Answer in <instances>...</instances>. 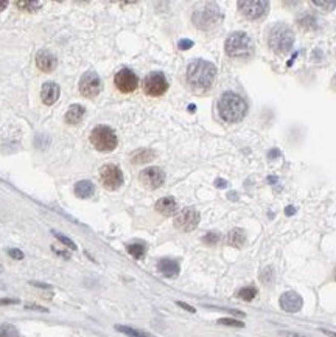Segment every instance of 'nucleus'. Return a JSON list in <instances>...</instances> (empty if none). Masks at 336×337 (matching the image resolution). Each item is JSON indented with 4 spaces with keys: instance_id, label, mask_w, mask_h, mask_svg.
<instances>
[{
    "instance_id": "obj_1",
    "label": "nucleus",
    "mask_w": 336,
    "mask_h": 337,
    "mask_svg": "<svg viewBox=\"0 0 336 337\" xmlns=\"http://www.w3.org/2000/svg\"><path fill=\"white\" fill-rule=\"evenodd\" d=\"M216 77V68L212 62L204 59L193 61L187 68V81L189 84L199 92H206L212 87Z\"/></svg>"
},
{
    "instance_id": "obj_2",
    "label": "nucleus",
    "mask_w": 336,
    "mask_h": 337,
    "mask_svg": "<svg viewBox=\"0 0 336 337\" xmlns=\"http://www.w3.org/2000/svg\"><path fill=\"white\" fill-rule=\"evenodd\" d=\"M246 110H248V106L244 100L234 92L222 93V97L218 101V112L221 118L231 123L243 120L246 115Z\"/></svg>"
},
{
    "instance_id": "obj_3",
    "label": "nucleus",
    "mask_w": 336,
    "mask_h": 337,
    "mask_svg": "<svg viewBox=\"0 0 336 337\" xmlns=\"http://www.w3.org/2000/svg\"><path fill=\"white\" fill-rule=\"evenodd\" d=\"M268 44H270L271 50L279 53V55L288 53L293 49V44H294V33H293V30L288 25H285V23H277L270 31Z\"/></svg>"
},
{
    "instance_id": "obj_4",
    "label": "nucleus",
    "mask_w": 336,
    "mask_h": 337,
    "mask_svg": "<svg viewBox=\"0 0 336 337\" xmlns=\"http://www.w3.org/2000/svg\"><path fill=\"white\" fill-rule=\"evenodd\" d=\"M91 143L100 153H110L117 148V135L109 126H97L91 132Z\"/></svg>"
},
{
    "instance_id": "obj_5",
    "label": "nucleus",
    "mask_w": 336,
    "mask_h": 337,
    "mask_svg": "<svg viewBox=\"0 0 336 337\" xmlns=\"http://www.w3.org/2000/svg\"><path fill=\"white\" fill-rule=\"evenodd\" d=\"M252 41L246 33H232L226 41V53L231 58H248L252 55Z\"/></svg>"
},
{
    "instance_id": "obj_6",
    "label": "nucleus",
    "mask_w": 336,
    "mask_h": 337,
    "mask_svg": "<svg viewBox=\"0 0 336 337\" xmlns=\"http://www.w3.org/2000/svg\"><path fill=\"white\" fill-rule=\"evenodd\" d=\"M193 23L201 28V30H210L213 28L219 20H221V14L216 5L213 4H206L201 8H196L193 13Z\"/></svg>"
},
{
    "instance_id": "obj_7",
    "label": "nucleus",
    "mask_w": 336,
    "mask_h": 337,
    "mask_svg": "<svg viewBox=\"0 0 336 337\" xmlns=\"http://www.w3.org/2000/svg\"><path fill=\"white\" fill-rule=\"evenodd\" d=\"M143 90L149 97H161L168 90V81L162 71H151L143 81Z\"/></svg>"
},
{
    "instance_id": "obj_8",
    "label": "nucleus",
    "mask_w": 336,
    "mask_h": 337,
    "mask_svg": "<svg viewBox=\"0 0 336 337\" xmlns=\"http://www.w3.org/2000/svg\"><path fill=\"white\" fill-rule=\"evenodd\" d=\"M100 179H101V183L106 190H119L122 183H123V174H122V170L114 165V163H107L104 166H101L100 170Z\"/></svg>"
},
{
    "instance_id": "obj_9",
    "label": "nucleus",
    "mask_w": 336,
    "mask_h": 337,
    "mask_svg": "<svg viewBox=\"0 0 336 337\" xmlns=\"http://www.w3.org/2000/svg\"><path fill=\"white\" fill-rule=\"evenodd\" d=\"M238 8L244 17L255 20V19L263 17L268 13L270 4L266 2V0H240Z\"/></svg>"
},
{
    "instance_id": "obj_10",
    "label": "nucleus",
    "mask_w": 336,
    "mask_h": 337,
    "mask_svg": "<svg viewBox=\"0 0 336 337\" xmlns=\"http://www.w3.org/2000/svg\"><path fill=\"white\" fill-rule=\"evenodd\" d=\"M199 224V213L195 208H184L174 218V227L181 232H192Z\"/></svg>"
},
{
    "instance_id": "obj_11",
    "label": "nucleus",
    "mask_w": 336,
    "mask_h": 337,
    "mask_svg": "<svg viewBox=\"0 0 336 337\" xmlns=\"http://www.w3.org/2000/svg\"><path fill=\"white\" fill-rule=\"evenodd\" d=\"M80 92L86 98H94L101 90V78L97 71H86L80 80Z\"/></svg>"
},
{
    "instance_id": "obj_12",
    "label": "nucleus",
    "mask_w": 336,
    "mask_h": 337,
    "mask_svg": "<svg viewBox=\"0 0 336 337\" xmlns=\"http://www.w3.org/2000/svg\"><path fill=\"white\" fill-rule=\"evenodd\" d=\"M116 87L122 92V93H131L137 89L139 86V78L137 75L129 70V68H122L120 71H117L116 78H114Z\"/></svg>"
},
{
    "instance_id": "obj_13",
    "label": "nucleus",
    "mask_w": 336,
    "mask_h": 337,
    "mask_svg": "<svg viewBox=\"0 0 336 337\" xmlns=\"http://www.w3.org/2000/svg\"><path fill=\"white\" fill-rule=\"evenodd\" d=\"M140 183L148 190H156L159 186L165 182V174L161 168L158 166H151V168H146L140 173L139 176Z\"/></svg>"
},
{
    "instance_id": "obj_14",
    "label": "nucleus",
    "mask_w": 336,
    "mask_h": 337,
    "mask_svg": "<svg viewBox=\"0 0 336 337\" xmlns=\"http://www.w3.org/2000/svg\"><path fill=\"white\" fill-rule=\"evenodd\" d=\"M302 305H304V302H302L301 295L296 294V292H293V291L285 292V294L280 297V306H282V309L286 311V312H297V311H301Z\"/></svg>"
},
{
    "instance_id": "obj_15",
    "label": "nucleus",
    "mask_w": 336,
    "mask_h": 337,
    "mask_svg": "<svg viewBox=\"0 0 336 337\" xmlns=\"http://www.w3.org/2000/svg\"><path fill=\"white\" fill-rule=\"evenodd\" d=\"M36 65L41 71H46V73H50L56 68L58 65V58L52 53V52H47V50H41L39 53L36 55Z\"/></svg>"
},
{
    "instance_id": "obj_16",
    "label": "nucleus",
    "mask_w": 336,
    "mask_h": 337,
    "mask_svg": "<svg viewBox=\"0 0 336 337\" xmlns=\"http://www.w3.org/2000/svg\"><path fill=\"white\" fill-rule=\"evenodd\" d=\"M59 93H61L59 86L56 83H53V81H49L41 89V100H42V103L46 106H52V104H55L58 101Z\"/></svg>"
},
{
    "instance_id": "obj_17",
    "label": "nucleus",
    "mask_w": 336,
    "mask_h": 337,
    "mask_svg": "<svg viewBox=\"0 0 336 337\" xmlns=\"http://www.w3.org/2000/svg\"><path fill=\"white\" fill-rule=\"evenodd\" d=\"M156 210H158V213H161L164 216H173L177 211V202L171 196L162 198L156 202Z\"/></svg>"
},
{
    "instance_id": "obj_18",
    "label": "nucleus",
    "mask_w": 336,
    "mask_h": 337,
    "mask_svg": "<svg viewBox=\"0 0 336 337\" xmlns=\"http://www.w3.org/2000/svg\"><path fill=\"white\" fill-rule=\"evenodd\" d=\"M158 269L162 275L171 278V277H176L179 274V264L177 261L174 259H170V258H164L158 263Z\"/></svg>"
},
{
    "instance_id": "obj_19",
    "label": "nucleus",
    "mask_w": 336,
    "mask_h": 337,
    "mask_svg": "<svg viewBox=\"0 0 336 337\" xmlns=\"http://www.w3.org/2000/svg\"><path fill=\"white\" fill-rule=\"evenodd\" d=\"M86 114V109L81 104H72L65 112V123L67 125H78Z\"/></svg>"
},
{
    "instance_id": "obj_20",
    "label": "nucleus",
    "mask_w": 336,
    "mask_h": 337,
    "mask_svg": "<svg viewBox=\"0 0 336 337\" xmlns=\"http://www.w3.org/2000/svg\"><path fill=\"white\" fill-rule=\"evenodd\" d=\"M73 191H75V195H77L78 198L87 199V198H91L95 193V185L91 180H80V182L75 183Z\"/></svg>"
},
{
    "instance_id": "obj_21",
    "label": "nucleus",
    "mask_w": 336,
    "mask_h": 337,
    "mask_svg": "<svg viewBox=\"0 0 336 337\" xmlns=\"http://www.w3.org/2000/svg\"><path fill=\"white\" fill-rule=\"evenodd\" d=\"M246 243V233L241 229H234L228 235V244L232 247H243Z\"/></svg>"
},
{
    "instance_id": "obj_22",
    "label": "nucleus",
    "mask_w": 336,
    "mask_h": 337,
    "mask_svg": "<svg viewBox=\"0 0 336 337\" xmlns=\"http://www.w3.org/2000/svg\"><path fill=\"white\" fill-rule=\"evenodd\" d=\"M154 153L149 151V149H139V151L132 153L131 156V162L136 163V165H140V163H148L154 159Z\"/></svg>"
},
{
    "instance_id": "obj_23",
    "label": "nucleus",
    "mask_w": 336,
    "mask_h": 337,
    "mask_svg": "<svg viewBox=\"0 0 336 337\" xmlns=\"http://www.w3.org/2000/svg\"><path fill=\"white\" fill-rule=\"evenodd\" d=\"M116 329L120 331V332H123V334L128 335V337H156V335L149 334V332H146V331L134 329V328H131V326H123V325H116Z\"/></svg>"
},
{
    "instance_id": "obj_24",
    "label": "nucleus",
    "mask_w": 336,
    "mask_h": 337,
    "mask_svg": "<svg viewBox=\"0 0 336 337\" xmlns=\"http://www.w3.org/2000/svg\"><path fill=\"white\" fill-rule=\"evenodd\" d=\"M255 295H257V289H255L254 286H246V287H243V289H240V291L237 292V297L241 298V300H244V302L254 300Z\"/></svg>"
},
{
    "instance_id": "obj_25",
    "label": "nucleus",
    "mask_w": 336,
    "mask_h": 337,
    "mask_svg": "<svg viewBox=\"0 0 336 337\" xmlns=\"http://www.w3.org/2000/svg\"><path fill=\"white\" fill-rule=\"evenodd\" d=\"M0 337H19V331L14 325H0Z\"/></svg>"
},
{
    "instance_id": "obj_26",
    "label": "nucleus",
    "mask_w": 336,
    "mask_h": 337,
    "mask_svg": "<svg viewBox=\"0 0 336 337\" xmlns=\"http://www.w3.org/2000/svg\"><path fill=\"white\" fill-rule=\"evenodd\" d=\"M128 252L134 256V258H142L143 255H145V250H146V247L143 246V244H139V243H136V244H129L128 247Z\"/></svg>"
},
{
    "instance_id": "obj_27",
    "label": "nucleus",
    "mask_w": 336,
    "mask_h": 337,
    "mask_svg": "<svg viewBox=\"0 0 336 337\" xmlns=\"http://www.w3.org/2000/svg\"><path fill=\"white\" fill-rule=\"evenodd\" d=\"M311 5L318 7L322 11H331L336 7V0H330V2H322V0H313Z\"/></svg>"
},
{
    "instance_id": "obj_28",
    "label": "nucleus",
    "mask_w": 336,
    "mask_h": 337,
    "mask_svg": "<svg viewBox=\"0 0 336 337\" xmlns=\"http://www.w3.org/2000/svg\"><path fill=\"white\" fill-rule=\"evenodd\" d=\"M299 25L304 27L305 30H313V28H316V19L311 16H305L302 19H299Z\"/></svg>"
},
{
    "instance_id": "obj_29",
    "label": "nucleus",
    "mask_w": 336,
    "mask_h": 337,
    "mask_svg": "<svg viewBox=\"0 0 336 337\" xmlns=\"http://www.w3.org/2000/svg\"><path fill=\"white\" fill-rule=\"evenodd\" d=\"M16 7L25 11H34L41 7V2H16Z\"/></svg>"
},
{
    "instance_id": "obj_30",
    "label": "nucleus",
    "mask_w": 336,
    "mask_h": 337,
    "mask_svg": "<svg viewBox=\"0 0 336 337\" xmlns=\"http://www.w3.org/2000/svg\"><path fill=\"white\" fill-rule=\"evenodd\" d=\"M53 235H55V238L59 241V243H62L65 247H69V249H72V250H75L77 249V246H75V243L72 241V239H69L67 236H64V235H59V233H56V232H53Z\"/></svg>"
},
{
    "instance_id": "obj_31",
    "label": "nucleus",
    "mask_w": 336,
    "mask_h": 337,
    "mask_svg": "<svg viewBox=\"0 0 336 337\" xmlns=\"http://www.w3.org/2000/svg\"><path fill=\"white\" fill-rule=\"evenodd\" d=\"M218 323H219V325H228V326H237V328H243V326H244L243 322L235 320V319H219Z\"/></svg>"
},
{
    "instance_id": "obj_32",
    "label": "nucleus",
    "mask_w": 336,
    "mask_h": 337,
    "mask_svg": "<svg viewBox=\"0 0 336 337\" xmlns=\"http://www.w3.org/2000/svg\"><path fill=\"white\" fill-rule=\"evenodd\" d=\"M203 241H204L206 244H216V243L219 241V235H218V233L210 232V233H207V235L203 238Z\"/></svg>"
},
{
    "instance_id": "obj_33",
    "label": "nucleus",
    "mask_w": 336,
    "mask_h": 337,
    "mask_svg": "<svg viewBox=\"0 0 336 337\" xmlns=\"http://www.w3.org/2000/svg\"><path fill=\"white\" fill-rule=\"evenodd\" d=\"M271 278H273V268H266L263 272L260 274V280L263 283H270Z\"/></svg>"
},
{
    "instance_id": "obj_34",
    "label": "nucleus",
    "mask_w": 336,
    "mask_h": 337,
    "mask_svg": "<svg viewBox=\"0 0 336 337\" xmlns=\"http://www.w3.org/2000/svg\"><path fill=\"white\" fill-rule=\"evenodd\" d=\"M192 45H193V41H190V39L179 41V49L181 50H189V49H192Z\"/></svg>"
},
{
    "instance_id": "obj_35",
    "label": "nucleus",
    "mask_w": 336,
    "mask_h": 337,
    "mask_svg": "<svg viewBox=\"0 0 336 337\" xmlns=\"http://www.w3.org/2000/svg\"><path fill=\"white\" fill-rule=\"evenodd\" d=\"M8 255H10L13 259H22V258H24V253H22L20 250H17V249H10V250H8Z\"/></svg>"
},
{
    "instance_id": "obj_36",
    "label": "nucleus",
    "mask_w": 336,
    "mask_h": 337,
    "mask_svg": "<svg viewBox=\"0 0 336 337\" xmlns=\"http://www.w3.org/2000/svg\"><path fill=\"white\" fill-rule=\"evenodd\" d=\"M19 303L16 298H0V305H16Z\"/></svg>"
},
{
    "instance_id": "obj_37",
    "label": "nucleus",
    "mask_w": 336,
    "mask_h": 337,
    "mask_svg": "<svg viewBox=\"0 0 336 337\" xmlns=\"http://www.w3.org/2000/svg\"><path fill=\"white\" fill-rule=\"evenodd\" d=\"M177 305H179L181 308L187 309V311H190V312H195V309H193L192 306H189V305H187V303H184V302H177Z\"/></svg>"
},
{
    "instance_id": "obj_38",
    "label": "nucleus",
    "mask_w": 336,
    "mask_h": 337,
    "mask_svg": "<svg viewBox=\"0 0 336 337\" xmlns=\"http://www.w3.org/2000/svg\"><path fill=\"white\" fill-rule=\"evenodd\" d=\"M27 309H36V311H42V312L47 311L46 308H41V306H37V305H27Z\"/></svg>"
},
{
    "instance_id": "obj_39",
    "label": "nucleus",
    "mask_w": 336,
    "mask_h": 337,
    "mask_svg": "<svg viewBox=\"0 0 336 337\" xmlns=\"http://www.w3.org/2000/svg\"><path fill=\"white\" fill-rule=\"evenodd\" d=\"M218 188H224V186L228 185V182L226 180H222V179H216V183H215Z\"/></svg>"
},
{
    "instance_id": "obj_40",
    "label": "nucleus",
    "mask_w": 336,
    "mask_h": 337,
    "mask_svg": "<svg viewBox=\"0 0 336 337\" xmlns=\"http://www.w3.org/2000/svg\"><path fill=\"white\" fill-rule=\"evenodd\" d=\"M31 284H34V286H39V287H46V289H50V284H44V283H37V281H33Z\"/></svg>"
},
{
    "instance_id": "obj_41",
    "label": "nucleus",
    "mask_w": 336,
    "mask_h": 337,
    "mask_svg": "<svg viewBox=\"0 0 336 337\" xmlns=\"http://www.w3.org/2000/svg\"><path fill=\"white\" fill-rule=\"evenodd\" d=\"M324 334H327V335H330V337H336V332H333V331H328V329H321Z\"/></svg>"
},
{
    "instance_id": "obj_42",
    "label": "nucleus",
    "mask_w": 336,
    "mask_h": 337,
    "mask_svg": "<svg viewBox=\"0 0 336 337\" xmlns=\"http://www.w3.org/2000/svg\"><path fill=\"white\" fill-rule=\"evenodd\" d=\"M285 213H286V214H289V216H291V214H294V213H296V210H294V208H293V207H288V208H286V210H285Z\"/></svg>"
},
{
    "instance_id": "obj_43",
    "label": "nucleus",
    "mask_w": 336,
    "mask_h": 337,
    "mask_svg": "<svg viewBox=\"0 0 336 337\" xmlns=\"http://www.w3.org/2000/svg\"><path fill=\"white\" fill-rule=\"evenodd\" d=\"M7 7H8V2H0V11L5 10Z\"/></svg>"
},
{
    "instance_id": "obj_44",
    "label": "nucleus",
    "mask_w": 336,
    "mask_h": 337,
    "mask_svg": "<svg viewBox=\"0 0 336 337\" xmlns=\"http://www.w3.org/2000/svg\"><path fill=\"white\" fill-rule=\"evenodd\" d=\"M288 337H305V335H299V334H293V332H285Z\"/></svg>"
},
{
    "instance_id": "obj_45",
    "label": "nucleus",
    "mask_w": 336,
    "mask_h": 337,
    "mask_svg": "<svg viewBox=\"0 0 336 337\" xmlns=\"http://www.w3.org/2000/svg\"><path fill=\"white\" fill-rule=\"evenodd\" d=\"M331 87H333V90H336V75H334L333 80H331Z\"/></svg>"
},
{
    "instance_id": "obj_46",
    "label": "nucleus",
    "mask_w": 336,
    "mask_h": 337,
    "mask_svg": "<svg viewBox=\"0 0 336 337\" xmlns=\"http://www.w3.org/2000/svg\"><path fill=\"white\" fill-rule=\"evenodd\" d=\"M334 280H336V269H334Z\"/></svg>"
}]
</instances>
